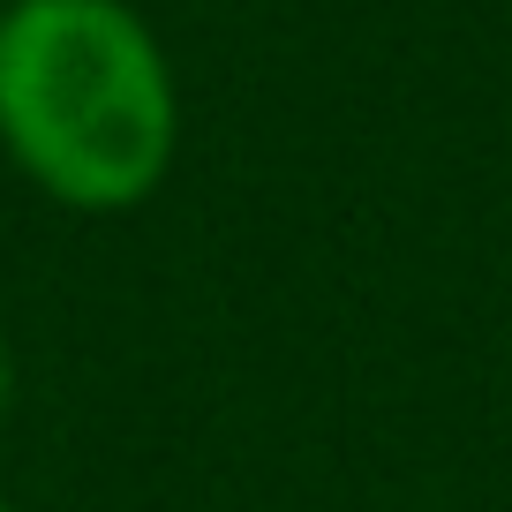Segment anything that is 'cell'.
Returning a JSON list of instances; mask_svg holds the SVG:
<instances>
[{"label":"cell","instance_id":"cell-1","mask_svg":"<svg viewBox=\"0 0 512 512\" xmlns=\"http://www.w3.org/2000/svg\"><path fill=\"white\" fill-rule=\"evenodd\" d=\"M0 151L68 211H136L181 151V91L128 0L0 8Z\"/></svg>","mask_w":512,"mask_h":512},{"label":"cell","instance_id":"cell-2","mask_svg":"<svg viewBox=\"0 0 512 512\" xmlns=\"http://www.w3.org/2000/svg\"><path fill=\"white\" fill-rule=\"evenodd\" d=\"M8 407H16V339L0 332V430H8Z\"/></svg>","mask_w":512,"mask_h":512},{"label":"cell","instance_id":"cell-3","mask_svg":"<svg viewBox=\"0 0 512 512\" xmlns=\"http://www.w3.org/2000/svg\"><path fill=\"white\" fill-rule=\"evenodd\" d=\"M0 512H8V497H0Z\"/></svg>","mask_w":512,"mask_h":512},{"label":"cell","instance_id":"cell-4","mask_svg":"<svg viewBox=\"0 0 512 512\" xmlns=\"http://www.w3.org/2000/svg\"><path fill=\"white\" fill-rule=\"evenodd\" d=\"M0 8H8V0H0Z\"/></svg>","mask_w":512,"mask_h":512}]
</instances>
